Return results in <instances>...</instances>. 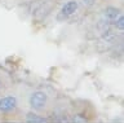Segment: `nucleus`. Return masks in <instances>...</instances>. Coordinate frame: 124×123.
Returning a JSON list of instances; mask_svg holds the SVG:
<instances>
[{
  "label": "nucleus",
  "mask_w": 124,
  "mask_h": 123,
  "mask_svg": "<svg viewBox=\"0 0 124 123\" xmlns=\"http://www.w3.org/2000/svg\"><path fill=\"white\" fill-rule=\"evenodd\" d=\"M103 14H105V17H106V20H108L110 22H114L122 13H120V10L118 8H115V7H107V8L105 9Z\"/></svg>",
  "instance_id": "20e7f679"
},
{
  "label": "nucleus",
  "mask_w": 124,
  "mask_h": 123,
  "mask_svg": "<svg viewBox=\"0 0 124 123\" xmlns=\"http://www.w3.org/2000/svg\"><path fill=\"white\" fill-rule=\"evenodd\" d=\"M17 105V98L14 96H5L0 98V111L7 113V111L13 110Z\"/></svg>",
  "instance_id": "7ed1b4c3"
},
{
  "label": "nucleus",
  "mask_w": 124,
  "mask_h": 123,
  "mask_svg": "<svg viewBox=\"0 0 124 123\" xmlns=\"http://www.w3.org/2000/svg\"><path fill=\"white\" fill-rule=\"evenodd\" d=\"M26 122L27 123H46V121L44 118L39 117V115L35 114V113H29V114H27Z\"/></svg>",
  "instance_id": "39448f33"
},
{
  "label": "nucleus",
  "mask_w": 124,
  "mask_h": 123,
  "mask_svg": "<svg viewBox=\"0 0 124 123\" xmlns=\"http://www.w3.org/2000/svg\"><path fill=\"white\" fill-rule=\"evenodd\" d=\"M114 22H115V27L116 29H119V30H123L124 29V17L122 16V14H120V16L116 18Z\"/></svg>",
  "instance_id": "423d86ee"
},
{
  "label": "nucleus",
  "mask_w": 124,
  "mask_h": 123,
  "mask_svg": "<svg viewBox=\"0 0 124 123\" xmlns=\"http://www.w3.org/2000/svg\"><path fill=\"white\" fill-rule=\"evenodd\" d=\"M76 9H78V3L75 0H70L61 8L60 14H58V20H65V18L72 16L76 12Z\"/></svg>",
  "instance_id": "f03ea898"
},
{
  "label": "nucleus",
  "mask_w": 124,
  "mask_h": 123,
  "mask_svg": "<svg viewBox=\"0 0 124 123\" xmlns=\"http://www.w3.org/2000/svg\"><path fill=\"white\" fill-rule=\"evenodd\" d=\"M29 102H30V106L32 107V109L41 110V109H44V106L46 104V95L41 91L34 92V93L30 96Z\"/></svg>",
  "instance_id": "f257e3e1"
}]
</instances>
